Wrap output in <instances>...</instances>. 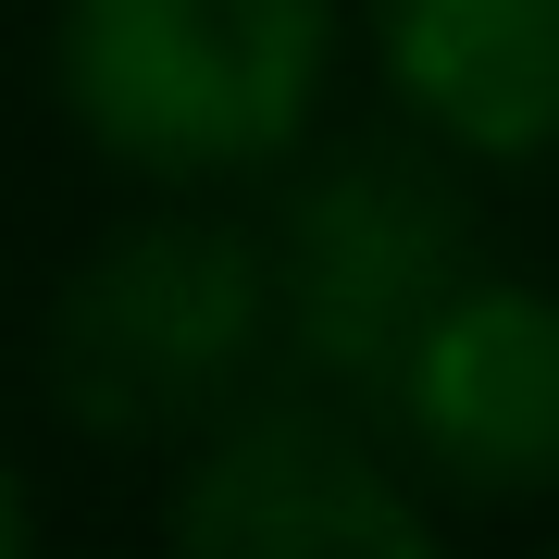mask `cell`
Returning a JSON list of instances; mask_svg holds the SVG:
<instances>
[{
  "mask_svg": "<svg viewBox=\"0 0 559 559\" xmlns=\"http://www.w3.org/2000/svg\"><path fill=\"white\" fill-rule=\"evenodd\" d=\"M286 373L261 212L150 187L62 261L38 311V385L87 448H187Z\"/></svg>",
  "mask_w": 559,
  "mask_h": 559,
  "instance_id": "obj_1",
  "label": "cell"
},
{
  "mask_svg": "<svg viewBox=\"0 0 559 559\" xmlns=\"http://www.w3.org/2000/svg\"><path fill=\"white\" fill-rule=\"evenodd\" d=\"M373 75L460 175L559 162V0H373Z\"/></svg>",
  "mask_w": 559,
  "mask_h": 559,
  "instance_id": "obj_6",
  "label": "cell"
},
{
  "mask_svg": "<svg viewBox=\"0 0 559 559\" xmlns=\"http://www.w3.org/2000/svg\"><path fill=\"white\" fill-rule=\"evenodd\" d=\"M360 411L423 473V498L460 510L559 498V286L473 261Z\"/></svg>",
  "mask_w": 559,
  "mask_h": 559,
  "instance_id": "obj_5",
  "label": "cell"
},
{
  "mask_svg": "<svg viewBox=\"0 0 559 559\" xmlns=\"http://www.w3.org/2000/svg\"><path fill=\"white\" fill-rule=\"evenodd\" d=\"M162 559H448V522L373 411L274 373L175 448Z\"/></svg>",
  "mask_w": 559,
  "mask_h": 559,
  "instance_id": "obj_4",
  "label": "cell"
},
{
  "mask_svg": "<svg viewBox=\"0 0 559 559\" xmlns=\"http://www.w3.org/2000/svg\"><path fill=\"white\" fill-rule=\"evenodd\" d=\"M547 559H559V547H547Z\"/></svg>",
  "mask_w": 559,
  "mask_h": 559,
  "instance_id": "obj_8",
  "label": "cell"
},
{
  "mask_svg": "<svg viewBox=\"0 0 559 559\" xmlns=\"http://www.w3.org/2000/svg\"><path fill=\"white\" fill-rule=\"evenodd\" d=\"M348 0H50V100L124 187L237 200L323 138Z\"/></svg>",
  "mask_w": 559,
  "mask_h": 559,
  "instance_id": "obj_2",
  "label": "cell"
},
{
  "mask_svg": "<svg viewBox=\"0 0 559 559\" xmlns=\"http://www.w3.org/2000/svg\"><path fill=\"white\" fill-rule=\"evenodd\" d=\"M0 559H38V485L13 448H0Z\"/></svg>",
  "mask_w": 559,
  "mask_h": 559,
  "instance_id": "obj_7",
  "label": "cell"
},
{
  "mask_svg": "<svg viewBox=\"0 0 559 559\" xmlns=\"http://www.w3.org/2000/svg\"><path fill=\"white\" fill-rule=\"evenodd\" d=\"M274 249V336H286V385L323 399H373L385 360L423 336V311L485 261L460 162L423 138H360V150H299L274 175L261 212Z\"/></svg>",
  "mask_w": 559,
  "mask_h": 559,
  "instance_id": "obj_3",
  "label": "cell"
}]
</instances>
